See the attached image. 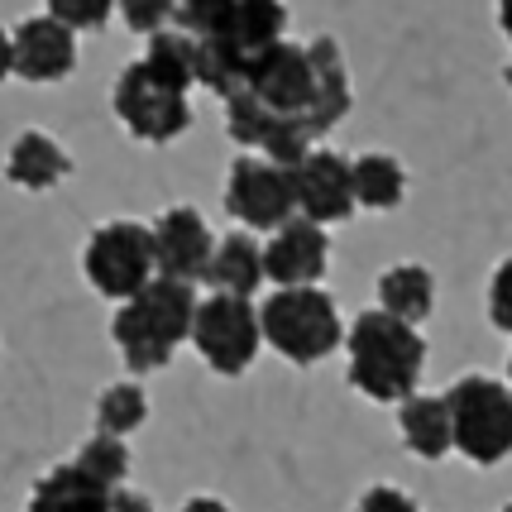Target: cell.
<instances>
[{"mask_svg":"<svg viewBox=\"0 0 512 512\" xmlns=\"http://www.w3.org/2000/svg\"><path fill=\"white\" fill-rule=\"evenodd\" d=\"M350 350V383L374 402H402L417 393V379L426 369V340L412 321L383 312H359L355 326L345 331Z\"/></svg>","mask_w":512,"mask_h":512,"instance_id":"7a4b0ae2","label":"cell"},{"mask_svg":"<svg viewBox=\"0 0 512 512\" xmlns=\"http://www.w3.org/2000/svg\"><path fill=\"white\" fill-rule=\"evenodd\" d=\"M72 465L91 474L96 484H125V474H130V450H125V436H111V431H96L91 441H82V450L72 455Z\"/></svg>","mask_w":512,"mask_h":512,"instance_id":"7402d4cb","label":"cell"},{"mask_svg":"<svg viewBox=\"0 0 512 512\" xmlns=\"http://www.w3.org/2000/svg\"><path fill=\"white\" fill-rule=\"evenodd\" d=\"M111 111L139 144H173L178 134L192 130V101H187V91L158 82L139 58L115 77Z\"/></svg>","mask_w":512,"mask_h":512,"instance_id":"52a82bcc","label":"cell"},{"mask_svg":"<svg viewBox=\"0 0 512 512\" xmlns=\"http://www.w3.org/2000/svg\"><path fill=\"white\" fill-rule=\"evenodd\" d=\"M82 273L101 297L125 302L154 278V235L139 221H106L91 230L87 249H82Z\"/></svg>","mask_w":512,"mask_h":512,"instance_id":"ba28073f","label":"cell"},{"mask_svg":"<svg viewBox=\"0 0 512 512\" xmlns=\"http://www.w3.org/2000/svg\"><path fill=\"white\" fill-rule=\"evenodd\" d=\"M72 173V158L67 149L44 130H24L15 134V144H10V154H5V178L24 187V192H48V187H58V182Z\"/></svg>","mask_w":512,"mask_h":512,"instance_id":"5bb4252c","label":"cell"},{"mask_svg":"<svg viewBox=\"0 0 512 512\" xmlns=\"http://www.w3.org/2000/svg\"><path fill=\"white\" fill-rule=\"evenodd\" d=\"M498 29L512 39V0H498Z\"/></svg>","mask_w":512,"mask_h":512,"instance_id":"4dcf8cb0","label":"cell"},{"mask_svg":"<svg viewBox=\"0 0 512 512\" xmlns=\"http://www.w3.org/2000/svg\"><path fill=\"white\" fill-rule=\"evenodd\" d=\"M240 0H178V10H173V24L187 29V34H206V29H216V24L235 10Z\"/></svg>","mask_w":512,"mask_h":512,"instance_id":"d4e9b609","label":"cell"},{"mask_svg":"<svg viewBox=\"0 0 512 512\" xmlns=\"http://www.w3.org/2000/svg\"><path fill=\"white\" fill-rule=\"evenodd\" d=\"M216 292H235V297H254L259 283H264V245L249 235V230H235L211 245V264H206V278Z\"/></svg>","mask_w":512,"mask_h":512,"instance_id":"9a60e30c","label":"cell"},{"mask_svg":"<svg viewBox=\"0 0 512 512\" xmlns=\"http://www.w3.org/2000/svg\"><path fill=\"white\" fill-rule=\"evenodd\" d=\"M431 302H436V278L422 264H398L379 278V307L412 326H422L431 316Z\"/></svg>","mask_w":512,"mask_h":512,"instance_id":"ffe728a7","label":"cell"},{"mask_svg":"<svg viewBox=\"0 0 512 512\" xmlns=\"http://www.w3.org/2000/svg\"><path fill=\"white\" fill-rule=\"evenodd\" d=\"M450 446L474 465H498L512 455V388L489 374H465L446 388Z\"/></svg>","mask_w":512,"mask_h":512,"instance_id":"5b68a950","label":"cell"},{"mask_svg":"<svg viewBox=\"0 0 512 512\" xmlns=\"http://www.w3.org/2000/svg\"><path fill=\"white\" fill-rule=\"evenodd\" d=\"M5 77H15V67H10V29H0V82Z\"/></svg>","mask_w":512,"mask_h":512,"instance_id":"f546056e","label":"cell"},{"mask_svg":"<svg viewBox=\"0 0 512 512\" xmlns=\"http://www.w3.org/2000/svg\"><path fill=\"white\" fill-rule=\"evenodd\" d=\"M149 417V398L139 383H111L101 398H96V431H111V436H130L139 431Z\"/></svg>","mask_w":512,"mask_h":512,"instance_id":"44dd1931","label":"cell"},{"mask_svg":"<svg viewBox=\"0 0 512 512\" xmlns=\"http://www.w3.org/2000/svg\"><path fill=\"white\" fill-rule=\"evenodd\" d=\"M508 388H512V359H508Z\"/></svg>","mask_w":512,"mask_h":512,"instance_id":"1f68e13d","label":"cell"},{"mask_svg":"<svg viewBox=\"0 0 512 512\" xmlns=\"http://www.w3.org/2000/svg\"><path fill=\"white\" fill-rule=\"evenodd\" d=\"M115 10H120V20L130 24L134 34H154L163 24H173L178 0H115Z\"/></svg>","mask_w":512,"mask_h":512,"instance_id":"cb8c5ba5","label":"cell"},{"mask_svg":"<svg viewBox=\"0 0 512 512\" xmlns=\"http://www.w3.org/2000/svg\"><path fill=\"white\" fill-rule=\"evenodd\" d=\"M292 182V206L316 225H335L355 211V187H350V158L335 149H307L288 168Z\"/></svg>","mask_w":512,"mask_h":512,"instance_id":"30bf717a","label":"cell"},{"mask_svg":"<svg viewBox=\"0 0 512 512\" xmlns=\"http://www.w3.org/2000/svg\"><path fill=\"white\" fill-rule=\"evenodd\" d=\"M197 312V283H182L168 273H154L144 288L120 302L111 316V340L130 374H154L163 369L192 331Z\"/></svg>","mask_w":512,"mask_h":512,"instance_id":"6da1fadb","label":"cell"},{"mask_svg":"<svg viewBox=\"0 0 512 512\" xmlns=\"http://www.w3.org/2000/svg\"><path fill=\"white\" fill-rule=\"evenodd\" d=\"M331 264V235L307 216H288L273 225V240L264 245V278L278 288H302V283H321V273Z\"/></svg>","mask_w":512,"mask_h":512,"instance_id":"4fadbf2b","label":"cell"},{"mask_svg":"<svg viewBox=\"0 0 512 512\" xmlns=\"http://www.w3.org/2000/svg\"><path fill=\"white\" fill-rule=\"evenodd\" d=\"M106 512H154V503H149V493L115 484V489H111V508H106Z\"/></svg>","mask_w":512,"mask_h":512,"instance_id":"83f0119b","label":"cell"},{"mask_svg":"<svg viewBox=\"0 0 512 512\" xmlns=\"http://www.w3.org/2000/svg\"><path fill=\"white\" fill-rule=\"evenodd\" d=\"M398 426H402V441L412 455L422 460H441L450 455V412L446 398H431V393H407L398 402Z\"/></svg>","mask_w":512,"mask_h":512,"instance_id":"e0dca14e","label":"cell"},{"mask_svg":"<svg viewBox=\"0 0 512 512\" xmlns=\"http://www.w3.org/2000/svg\"><path fill=\"white\" fill-rule=\"evenodd\" d=\"M508 87H512V63H508Z\"/></svg>","mask_w":512,"mask_h":512,"instance_id":"d6a6232c","label":"cell"},{"mask_svg":"<svg viewBox=\"0 0 512 512\" xmlns=\"http://www.w3.org/2000/svg\"><path fill=\"white\" fill-rule=\"evenodd\" d=\"M350 187H355V206H369V211H393L407 197V168H402L393 154H369L350 158Z\"/></svg>","mask_w":512,"mask_h":512,"instance_id":"ac0fdd59","label":"cell"},{"mask_svg":"<svg viewBox=\"0 0 512 512\" xmlns=\"http://www.w3.org/2000/svg\"><path fill=\"white\" fill-rule=\"evenodd\" d=\"M187 340L197 345V355L216 374L235 379V374H245L249 364H254L259 345H264V335H259V307L249 297H235V292H211L206 302L197 297Z\"/></svg>","mask_w":512,"mask_h":512,"instance_id":"8992f818","label":"cell"},{"mask_svg":"<svg viewBox=\"0 0 512 512\" xmlns=\"http://www.w3.org/2000/svg\"><path fill=\"white\" fill-rule=\"evenodd\" d=\"M139 63L149 67L158 82H168V87H178V91H192L197 87V34H187L178 24H163V29L149 34V48H144Z\"/></svg>","mask_w":512,"mask_h":512,"instance_id":"d6986e66","label":"cell"},{"mask_svg":"<svg viewBox=\"0 0 512 512\" xmlns=\"http://www.w3.org/2000/svg\"><path fill=\"white\" fill-rule=\"evenodd\" d=\"M278 39H288V5L283 0H240L216 29L197 34V87L235 91L245 82L249 63L273 48Z\"/></svg>","mask_w":512,"mask_h":512,"instance_id":"3957f363","label":"cell"},{"mask_svg":"<svg viewBox=\"0 0 512 512\" xmlns=\"http://www.w3.org/2000/svg\"><path fill=\"white\" fill-rule=\"evenodd\" d=\"M182 512H230L221 503V498H187V503H182Z\"/></svg>","mask_w":512,"mask_h":512,"instance_id":"f1b7e54d","label":"cell"},{"mask_svg":"<svg viewBox=\"0 0 512 512\" xmlns=\"http://www.w3.org/2000/svg\"><path fill=\"white\" fill-rule=\"evenodd\" d=\"M10 67L15 77L48 87V82H63L77 67V29H67L53 15H29L10 29Z\"/></svg>","mask_w":512,"mask_h":512,"instance_id":"8fae6325","label":"cell"},{"mask_svg":"<svg viewBox=\"0 0 512 512\" xmlns=\"http://www.w3.org/2000/svg\"><path fill=\"white\" fill-rule=\"evenodd\" d=\"M259 335L292 364H321L340 350V312L316 283L302 288H273L259 307Z\"/></svg>","mask_w":512,"mask_h":512,"instance_id":"277c9868","label":"cell"},{"mask_svg":"<svg viewBox=\"0 0 512 512\" xmlns=\"http://www.w3.org/2000/svg\"><path fill=\"white\" fill-rule=\"evenodd\" d=\"M225 211L240 225H254V230L283 225L297 211L288 168L264 154H240L230 163V173H225Z\"/></svg>","mask_w":512,"mask_h":512,"instance_id":"9c48e42d","label":"cell"},{"mask_svg":"<svg viewBox=\"0 0 512 512\" xmlns=\"http://www.w3.org/2000/svg\"><path fill=\"white\" fill-rule=\"evenodd\" d=\"M355 512H422V508H417L402 489H393V484H374V489L355 503Z\"/></svg>","mask_w":512,"mask_h":512,"instance_id":"4316f807","label":"cell"},{"mask_svg":"<svg viewBox=\"0 0 512 512\" xmlns=\"http://www.w3.org/2000/svg\"><path fill=\"white\" fill-rule=\"evenodd\" d=\"M489 321L498 331H512V259L498 264V273L489 283Z\"/></svg>","mask_w":512,"mask_h":512,"instance_id":"484cf974","label":"cell"},{"mask_svg":"<svg viewBox=\"0 0 512 512\" xmlns=\"http://www.w3.org/2000/svg\"><path fill=\"white\" fill-rule=\"evenodd\" d=\"M154 268L168 273V278H182V283H201L206 278V264H211V225L197 206H168L154 225Z\"/></svg>","mask_w":512,"mask_h":512,"instance_id":"7c38bea8","label":"cell"},{"mask_svg":"<svg viewBox=\"0 0 512 512\" xmlns=\"http://www.w3.org/2000/svg\"><path fill=\"white\" fill-rule=\"evenodd\" d=\"M115 0H44V15H53V20H63L67 29H101V24L111 20Z\"/></svg>","mask_w":512,"mask_h":512,"instance_id":"603a6c76","label":"cell"},{"mask_svg":"<svg viewBox=\"0 0 512 512\" xmlns=\"http://www.w3.org/2000/svg\"><path fill=\"white\" fill-rule=\"evenodd\" d=\"M503 512H512V503H508V508H503Z\"/></svg>","mask_w":512,"mask_h":512,"instance_id":"836d02e7","label":"cell"},{"mask_svg":"<svg viewBox=\"0 0 512 512\" xmlns=\"http://www.w3.org/2000/svg\"><path fill=\"white\" fill-rule=\"evenodd\" d=\"M106 508H111V489L96 484L91 474H82L72 460L48 469L44 479L34 484V493H29V512H106Z\"/></svg>","mask_w":512,"mask_h":512,"instance_id":"2e32d148","label":"cell"}]
</instances>
